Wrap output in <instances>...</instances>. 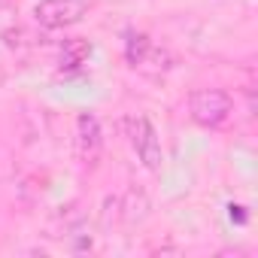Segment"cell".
Wrapping results in <instances>:
<instances>
[{"label": "cell", "instance_id": "5", "mask_svg": "<svg viewBox=\"0 0 258 258\" xmlns=\"http://www.w3.org/2000/svg\"><path fill=\"white\" fill-rule=\"evenodd\" d=\"M88 58H91V43L82 37H73V40H64L61 55H58V67L64 73H76L88 64Z\"/></svg>", "mask_w": 258, "mask_h": 258}, {"label": "cell", "instance_id": "1", "mask_svg": "<svg viewBox=\"0 0 258 258\" xmlns=\"http://www.w3.org/2000/svg\"><path fill=\"white\" fill-rule=\"evenodd\" d=\"M234 112V100L225 88H195L188 94V115L201 127H222Z\"/></svg>", "mask_w": 258, "mask_h": 258}, {"label": "cell", "instance_id": "6", "mask_svg": "<svg viewBox=\"0 0 258 258\" xmlns=\"http://www.w3.org/2000/svg\"><path fill=\"white\" fill-rule=\"evenodd\" d=\"M152 49V40L143 34V31H127V40H124V58L131 67H143L146 55Z\"/></svg>", "mask_w": 258, "mask_h": 258}, {"label": "cell", "instance_id": "4", "mask_svg": "<svg viewBox=\"0 0 258 258\" xmlns=\"http://www.w3.org/2000/svg\"><path fill=\"white\" fill-rule=\"evenodd\" d=\"M100 146H103V134H100L97 115L82 112V115L76 118V152H79V158H82L85 164L94 161V158L100 155Z\"/></svg>", "mask_w": 258, "mask_h": 258}, {"label": "cell", "instance_id": "3", "mask_svg": "<svg viewBox=\"0 0 258 258\" xmlns=\"http://www.w3.org/2000/svg\"><path fill=\"white\" fill-rule=\"evenodd\" d=\"M82 13H85L82 0H40V4H37V22L46 31L67 28V25L79 22Z\"/></svg>", "mask_w": 258, "mask_h": 258}, {"label": "cell", "instance_id": "2", "mask_svg": "<svg viewBox=\"0 0 258 258\" xmlns=\"http://www.w3.org/2000/svg\"><path fill=\"white\" fill-rule=\"evenodd\" d=\"M127 140H131L137 158L143 161L146 170H161V161H164V152H161V140L155 134V127L146 115H134L127 118Z\"/></svg>", "mask_w": 258, "mask_h": 258}]
</instances>
